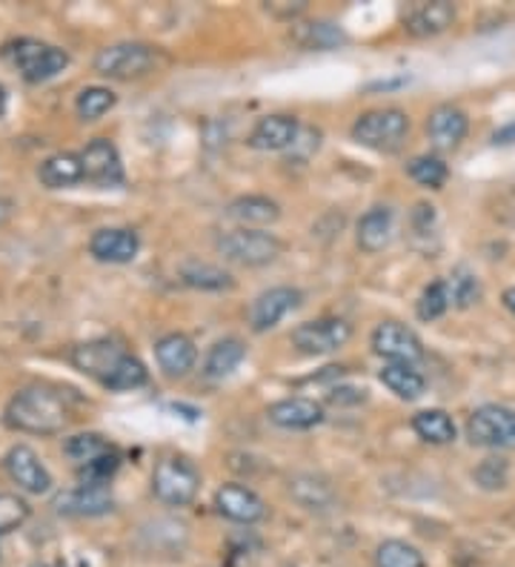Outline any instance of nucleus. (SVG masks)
<instances>
[{
    "mask_svg": "<svg viewBox=\"0 0 515 567\" xmlns=\"http://www.w3.org/2000/svg\"><path fill=\"white\" fill-rule=\"evenodd\" d=\"M7 424L29 436H58L72 422V408L61 390L49 384H29L9 399Z\"/></svg>",
    "mask_w": 515,
    "mask_h": 567,
    "instance_id": "obj_1",
    "label": "nucleus"
},
{
    "mask_svg": "<svg viewBox=\"0 0 515 567\" xmlns=\"http://www.w3.org/2000/svg\"><path fill=\"white\" fill-rule=\"evenodd\" d=\"M410 135V115L399 106L370 110L352 124V141L375 153H399Z\"/></svg>",
    "mask_w": 515,
    "mask_h": 567,
    "instance_id": "obj_2",
    "label": "nucleus"
},
{
    "mask_svg": "<svg viewBox=\"0 0 515 567\" xmlns=\"http://www.w3.org/2000/svg\"><path fill=\"white\" fill-rule=\"evenodd\" d=\"M200 491V471L189 458L166 456L152 471V493L169 507L193 505Z\"/></svg>",
    "mask_w": 515,
    "mask_h": 567,
    "instance_id": "obj_3",
    "label": "nucleus"
},
{
    "mask_svg": "<svg viewBox=\"0 0 515 567\" xmlns=\"http://www.w3.org/2000/svg\"><path fill=\"white\" fill-rule=\"evenodd\" d=\"M7 58L14 63V70L21 72L23 81L43 83L61 75L69 66V55L61 47L34 41V38H21L7 47Z\"/></svg>",
    "mask_w": 515,
    "mask_h": 567,
    "instance_id": "obj_4",
    "label": "nucleus"
},
{
    "mask_svg": "<svg viewBox=\"0 0 515 567\" xmlns=\"http://www.w3.org/2000/svg\"><path fill=\"white\" fill-rule=\"evenodd\" d=\"M218 252L240 267H264L284 252V241L261 229H233L218 238Z\"/></svg>",
    "mask_w": 515,
    "mask_h": 567,
    "instance_id": "obj_5",
    "label": "nucleus"
},
{
    "mask_svg": "<svg viewBox=\"0 0 515 567\" xmlns=\"http://www.w3.org/2000/svg\"><path fill=\"white\" fill-rule=\"evenodd\" d=\"M158 52L146 43H112V47L101 49L95 58V72L112 81H132V78H144L152 72Z\"/></svg>",
    "mask_w": 515,
    "mask_h": 567,
    "instance_id": "obj_6",
    "label": "nucleus"
},
{
    "mask_svg": "<svg viewBox=\"0 0 515 567\" xmlns=\"http://www.w3.org/2000/svg\"><path fill=\"white\" fill-rule=\"evenodd\" d=\"M467 439L478 447L515 450V410L504 404H484L467 422Z\"/></svg>",
    "mask_w": 515,
    "mask_h": 567,
    "instance_id": "obj_7",
    "label": "nucleus"
},
{
    "mask_svg": "<svg viewBox=\"0 0 515 567\" xmlns=\"http://www.w3.org/2000/svg\"><path fill=\"white\" fill-rule=\"evenodd\" d=\"M352 339V324L343 319H316L303 321L292 330L289 341L303 355H330L338 353Z\"/></svg>",
    "mask_w": 515,
    "mask_h": 567,
    "instance_id": "obj_8",
    "label": "nucleus"
},
{
    "mask_svg": "<svg viewBox=\"0 0 515 567\" xmlns=\"http://www.w3.org/2000/svg\"><path fill=\"white\" fill-rule=\"evenodd\" d=\"M83 181L97 189H115L124 187V161L117 146L106 138H95L81 150Z\"/></svg>",
    "mask_w": 515,
    "mask_h": 567,
    "instance_id": "obj_9",
    "label": "nucleus"
},
{
    "mask_svg": "<svg viewBox=\"0 0 515 567\" xmlns=\"http://www.w3.org/2000/svg\"><path fill=\"white\" fill-rule=\"evenodd\" d=\"M372 350L390 364H419L424 359V344L415 332L401 321H381L372 330Z\"/></svg>",
    "mask_w": 515,
    "mask_h": 567,
    "instance_id": "obj_10",
    "label": "nucleus"
},
{
    "mask_svg": "<svg viewBox=\"0 0 515 567\" xmlns=\"http://www.w3.org/2000/svg\"><path fill=\"white\" fill-rule=\"evenodd\" d=\"M126 350L117 341L112 339H92L83 341V344L72 347V353H69V361L75 364V370H81L83 375H90V379L106 381L112 379V373L117 370V364L126 359Z\"/></svg>",
    "mask_w": 515,
    "mask_h": 567,
    "instance_id": "obj_11",
    "label": "nucleus"
},
{
    "mask_svg": "<svg viewBox=\"0 0 515 567\" xmlns=\"http://www.w3.org/2000/svg\"><path fill=\"white\" fill-rule=\"evenodd\" d=\"M3 467H7L9 478L21 491L34 493V496H43V493L52 491V473L47 471L41 456L32 447H27V444H14L7 453V458H3Z\"/></svg>",
    "mask_w": 515,
    "mask_h": 567,
    "instance_id": "obj_12",
    "label": "nucleus"
},
{
    "mask_svg": "<svg viewBox=\"0 0 515 567\" xmlns=\"http://www.w3.org/2000/svg\"><path fill=\"white\" fill-rule=\"evenodd\" d=\"M470 132L467 112L455 104H441L426 118V135L435 153H455Z\"/></svg>",
    "mask_w": 515,
    "mask_h": 567,
    "instance_id": "obj_13",
    "label": "nucleus"
},
{
    "mask_svg": "<svg viewBox=\"0 0 515 567\" xmlns=\"http://www.w3.org/2000/svg\"><path fill=\"white\" fill-rule=\"evenodd\" d=\"M298 305H301V290H296V287H269L249 307V327L255 332L272 330V327L287 319L289 312L298 310Z\"/></svg>",
    "mask_w": 515,
    "mask_h": 567,
    "instance_id": "obj_14",
    "label": "nucleus"
},
{
    "mask_svg": "<svg viewBox=\"0 0 515 567\" xmlns=\"http://www.w3.org/2000/svg\"><path fill=\"white\" fill-rule=\"evenodd\" d=\"M215 507H218L224 519L238 522V525H255V522L267 519L264 498L255 491H249L247 485H238V482L220 485L215 491Z\"/></svg>",
    "mask_w": 515,
    "mask_h": 567,
    "instance_id": "obj_15",
    "label": "nucleus"
},
{
    "mask_svg": "<svg viewBox=\"0 0 515 567\" xmlns=\"http://www.w3.org/2000/svg\"><path fill=\"white\" fill-rule=\"evenodd\" d=\"M298 135H301V124L296 115H264L249 132L247 144L261 153H281L296 146Z\"/></svg>",
    "mask_w": 515,
    "mask_h": 567,
    "instance_id": "obj_16",
    "label": "nucleus"
},
{
    "mask_svg": "<svg viewBox=\"0 0 515 567\" xmlns=\"http://www.w3.org/2000/svg\"><path fill=\"white\" fill-rule=\"evenodd\" d=\"M90 252L103 264H130L141 252V238L130 227H103L90 238Z\"/></svg>",
    "mask_w": 515,
    "mask_h": 567,
    "instance_id": "obj_17",
    "label": "nucleus"
},
{
    "mask_svg": "<svg viewBox=\"0 0 515 567\" xmlns=\"http://www.w3.org/2000/svg\"><path fill=\"white\" fill-rule=\"evenodd\" d=\"M115 507L110 487H92L78 485L72 491L61 493L55 498V511L63 516H78V519H92V516H103Z\"/></svg>",
    "mask_w": 515,
    "mask_h": 567,
    "instance_id": "obj_18",
    "label": "nucleus"
},
{
    "mask_svg": "<svg viewBox=\"0 0 515 567\" xmlns=\"http://www.w3.org/2000/svg\"><path fill=\"white\" fill-rule=\"evenodd\" d=\"M267 419L281 430H312L323 422V408L316 399L292 395V399H281V402L269 404Z\"/></svg>",
    "mask_w": 515,
    "mask_h": 567,
    "instance_id": "obj_19",
    "label": "nucleus"
},
{
    "mask_svg": "<svg viewBox=\"0 0 515 567\" xmlns=\"http://www.w3.org/2000/svg\"><path fill=\"white\" fill-rule=\"evenodd\" d=\"M155 359H158V367L164 370V375H169V379H184V375H189V370H195L198 347L184 332H169V336H164L155 344Z\"/></svg>",
    "mask_w": 515,
    "mask_h": 567,
    "instance_id": "obj_20",
    "label": "nucleus"
},
{
    "mask_svg": "<svg viewBox=\"0 0 515 567\" xmlns=\"http://www.w3.org/2000/svg\"><path fill=\"white\" fill-rule=\"evenodd\" d=\"M392 233H395V213H392V207H387V204H375V207H370L361 218H358V247L364 249V252H370V256H375V252L390 247Z\"/></svg>",
    "mask_w": 515,
    "mask_h": 567,
    "instance_id": "obj_21",
    "label": "nucleus"
},
{
    "mask_svg": "<svg viewBox=\"0 0 515 567\" xmlns=\"http://www.w3.org/2000/svg\"><path fill=\"white\" fill-rule=\"evenodd\" d=\"M455 23V7L446 0H433V3H419L412 7L404 18V29L412 38H433L446 32Z\"/></svg>",
    "mask_w": 515,
    "mask_h": 567,
    "instance_id": "obj_22",
    "label": "nucleus"
},
{
    "mask_svg": "<svg viewBox=\"0 0 515 567\" xmlns=\"http://www.w3.org/2000/svg\"><path fill=\"white\" fill-rule=\"evenodd\" d=\"M227 215L240 229H258L269 227L281 218V207L278 202L267 198V195H240L227 207Z\"/></svg>",
    "mask_w": 515,
    "mask_h": 567,
    "instance_id": "obj_23",
    "label": "nucleus"
},
{
    "mask_svg": "<svg viewBox=\"0 0 515 567\" xmlns=\"http://www.w3.org/2000/svg\"><path fill=\"white\" fill-rule=\"evenodd\" d=\"M412 430L415 436L426 444H435V447H444V444H453L459 436V427H455L453 415L446 410H421V413L412 415Z\"/></svg>",
    "mask_w": 515,
    "mask_h": 567,
    "instance_id": "obj_24",
    "label": "nucleus"
},
{
    "mask_svg": "<svg viewBox=\"0 0 515 567\" xmlns=\"http://www.w3.org/2000/svg\"><path fill=\"white\" fill-rule=\"evenodd\" d=\"M38 178L47 189H69L81 184L83 181V166H81V155L72 153H58L49 155L47 161L38 169Z\"/></svg>",
    "mask_w": 515,
    "mask_h": 567,
    "instance_id": "obj_25",
    "label": "nucleus"
},
{
    "mask_svg": "<svg viewBox=\"0 0 515 567\" xmlns=\"http://www.w3.org/2000/svg\"><path fill=\"white\" fill-rule=\"evenodd\" d=\"M381 384H384L390 393H395L401 402H415L421 399L426 390V379L410 364H387L381 373H378Z\"/></svg>",
    "mask_w": 515,
    "mask_h": 567,
    "instance_id": "obj_26",
    "label": "nucleus"
},
{
    "mask_svg": "<svg viewBox=\"0 0 515 567\" xmlns=\"http://www.w3.org/2000/svg\"><path fill=\"white\" fill-rule=\"evenodd\" d=\"M244 359H247V344H244V341H240V339H220L218 344L209 350V355H206L204 373L209 375V379H215V381L227 379V375H233L235 370L244 364Z\"/></svg>",
    "mask_w": 515,
    "mask_h": 567,
    "instance_id": "obj_27",
    "label": "nucleus"
},
{
    "mask_svg": "<svg viewBox=\"0 0 515 567\" xmlns=\"http://www.w3.org/2000/svg\"><path fill=\"white\" fill-rule=\"evenodd\" d=\"M181 278H184L186 287H195V290H209V292H220V290H233V276L227 270H220L215 264L206 261H186L181 267Z\"/></svg>",
    "mask_w": 515,
    "mask_h": 567,
    "instance_id": "obj_28",
    "label": "nucleus"
},
{
    "mask_svg": "<svg viewBox=\"0 0 515 567\" xmlns=\"http://www.w3.org/2000/svg\"><path fill=\"white\" fill-rule=\"evenodd\" d=\"M63 450H66V456L72 458L78 467H83V464H90L95 462V458L112 453L115 444H112L110 439H103L101 433H78V436H72L63 444Z\"/></svg>",
    "mask_w": 515,
    "mask_h": 567,
    "instance_id": "obj_29",
    "label": "nucleus"
},
{
    "mask_svg": "<svg viewBox=\"0 0 515 567\" xmlns=\"http://www.w3.org/2000/svg\"><path fill=\"white\" fill-rule=\"evenodd\" d=\"M375 567H426V561L419 547L401 539H387L378 545Z\"/></svg>",
    "mask_w": 515,
    "mask_h": 567,
    "instance_id": "obj_30",
    "label": "nucleus"
},
{
    "mask_svg": "<svg viewBox=\"0 0 515 567\" xmlns=\"http://www.w3.org/2000/svg\"><path fill=\"white\" fill-rule=\"evenodd\" d=\"M406 173L415 184L426 189H441L450 178V166L439 158V155H419L406 164Z\"/></svg>",
    "mask_w": 515,
    "mask_h": 567,
    "instance_id": "obj_31",
    "label": "nucleus"
},
{
    "mask_svg": "<svg viewBox=\"0 0 515 567\" xmlns=\"http://www.w3.org/2000/svg\"><path fill=\"white\" fill-rule=\"evenodd\" d=\"M453 307V292H450V284L446 281H433L430 287H424L421 292L415 312H419L421 321H435L441 319L446 310Z\"/></svg>",
    "mask_w": 515,
    "mask_h": 567,
    "instance_id": "obj_32",
    "label": "nucleus"
},
{
    "mask_svg": "<svg viewBox=\"0 0 515 567\" xmlns=\"http://www.w3.org/2000/svg\"><path fill=\"white\" fill-rule=\"evenodd\" d=\"M146 381H150V370H146V364L141 359H135V355H126L121 364H117V370L112 373V379L103 384L106 390H115V393H126V390H137L144 388Z\"/></svg>",
    "mask_w": 515,
    "mask_h": 567,
    "instance_id": "obj_33",
    "label": "nucleus"
},
{
    "mask_svg": "<svg viewBox=\"0 0 515 567\" xmlns=\"http://www.w3.org/2000/svg\"><path fill=\"white\" fill-rule=\"evenodd\" d=\"M115 104H117V97L112 90H106V86H86V90L78 95L75 110L83 121H97L103 118V115H106Z\"/></svg>",
    "mask_w": 515,
    "mask_h": 567,
    "instance_id": "obj_34",
    "label": "nucleus"
},
{
    "mask_svg": "<svg viewBox=\"0 0 515 567\" xmlns=\"http://www.w3.org/2000/svg\"><path fill=\"white\" fill-rule=\"evenodd\" d=\"M117 467H121V456H117V450H112V453H106V456H101V458H95V462L78 467V482H81V485H92V487H110V482H112V476L117 473Z\"/></svg>",
    "mask_w": 515,
    "mask_h": 567,
    "instance_id": "obj_35",
    "label": "nucleus"
},
{
    "mask_svg": "<svg viewBox=\"0 0 515 567\" xmlns=\"http://www.w3.org/2000/svg\"><path fill=\"white\" fill-rule=\"evenodd\" d=\"M446 284H450V292H453V305L461 307V310L473 307L475 301L481 298L478 278H475L470 270H464V267H461V270H455Z\"/></svg>",
    "mask_w": 515,
    "mask_h": 567,
    "instance_id": "obj_36",
    "label": "nucleus"
},
{
    "mask_svg": "<svg viewBox=\"0 0 515 567\" xmlns=\"http://www.w3.org/2000/svg\"><path fill=\"white\" fill-rule=\"evenodd\" d=\"M29 519V505L14 493H0V536L18 530Z\"/></svg>",
    "mask_w": 515,
    "mask_h": 567,
    "instance_id": "obj_37",
    "label": "nucleus"
},
{
    "mask_svg": "<svg viewBox=\"0 0 515 567\" xmlns=\"http://www.w3.org/2000/svg\"><path fill=\"white\" fill-rule=\"evenodd\" d=\"M475 482L484 491H502L509 482V464L504 458H484V462L475 467Z\"/></svg>",
    "mask_w": 515,
    "mask_h": 567,
    "instance_id": "obj_38",
    "label": "nucleus"
},
{
    "mask_svg": "<svg viewBox=\"0 0 515 567\" xmlns=\"http://www.w3.org/2000/svg\"><path fill=\"white\" fill-rule=\"evenodd\" d=\"M343 41V32L336 27V23L318 21V23H307L303 27L301 35V47L307 49H332Z\"/></svg>",
    "mask_w": 515,
    "mask_h": 567,
    "instance_id": "obj_39",
    "label": "nucleus"
},
{
    "mask_svg": "<svg viewBox=\"0 0 515 567\" xmlns=\"http://www.w3.org/2000/svg\"><path fill=\"white\" fill-rule=\"evenodd\" d=\"M513 141H515V121H509V124L498 126V130L493 132L495 146H507V144H513Z\"/></svg>",
    "mask_w": 515,
    "mask_h": 567,
    "instance_id": "obj_40",
    "label": "nucleus"
},
{
    "mask_svg": "<svg viewBox=\"0 0 515 567\" xmlns=\"http://www.w3.org/2000/svg\"><path fill=\"white\" fill-rule=\"evenodd\" d=\"M502 301H504V307H507V310L515 316V287H507V290H504Z\"/></svg>",
    "mask_w": 515,
    "mask_h": 567,
    "instance_id": "obj_41",
    "label": "nucleus"
},
{
    "mask_svg": "<svg viewBox=\"0 0 515 567\" xmlns=\"http://www.w3.org/2000/svg\"><path fill=\"white\" fill-rule=\"evenodd\" d=\"M3 112H7V90L0 86V118H3Z\"/></svg>",
    "mask_w": 515,
    "mask_h": 567,
    "instance_id": "obj_42",
    "label": "nucleus"
},
{
    "mask_svg": "<svg viewBox=\"0 0 515 567\" xmlns=\"http://www.w3.org/2000/svg\"><path fill=\"white\" fill-rule=\"evenodd\" d=\"M32 567H58V565H49V561H38V565H32Z\"/></svg>",
    "mask_w": 515,
    "mask_h": 567,
    "instance_id": "obj_43",
    "label": "nucleus"
}]
</instances>
